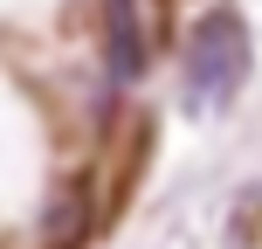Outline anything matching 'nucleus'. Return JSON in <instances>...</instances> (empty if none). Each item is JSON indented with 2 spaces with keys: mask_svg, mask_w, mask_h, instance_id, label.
<instances>
[{
  "mask_svg": "<svg viewBox=\"0 0 262 249\" xmlns=\"http://www.w3.org/2000/svg\"><path fill=\"white\" fill-rule=\"evenodd\" d=\"M255 76V28L235 0H207L180 28V111L186 118H221Z\"/></svg>",
  "mask_w": 262,
  "mask_h": 249,
  "instance_id": "nucleus-1",
  "label": "nucleus"
},
{
  "mask_svg": "<svg viewBox=\"0 0 262 249\" xmlns=\"http://www.w3.org/2000/svg\"><path fill=\"white\" fill-rule=\"evenodd\" d=\"M111 222V201H104V166H69L49 180L35 215V249H90Z\"/></svg>",
  "mask_w": 262,
  "mask_h": 249,
  "instance_id": "nucleus-2",
  "label": "nucleus"
},
{
  "mask_svg": "<svg viewBox=\"0 0 262 249\" xmlns=\"http://www.w3.org/2000/svg\"><path fill=\"white\" fill-rule=\"evenodd\" d=\"M159 63V35H152V7L145 0H97V76L104 90L131 97Z\"/></svg>",
  "mask_w": 262,
  "mask_h": 249,
  "instance_id": "nucleus-3",
  "label": "nucleus"
}]
</instances>
